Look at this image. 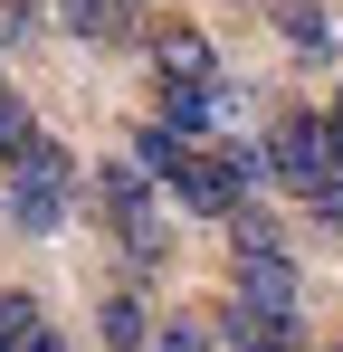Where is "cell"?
<instances>
[{
	"mask_svg": "<svg viewBox=\"0 0 343 352\" xmlns=\"http://www.w3.org/2000/svg\"><path fill=\"white\" fill-rule=\"evenodd\" d=\"M267 162H277V181H295V190L315 200V190L334 181V133H324L315 115H277L267 124Z\"/></svg>",
	"mask_w": 343,
	"mask_h": 352,
	"instance_id": "1",
	"label": "cell"
},
{
	"mask_svg": "<svg viewBox=\"0 0 343 352\" xmlns=\"http://www.w3.org/2000/svg\"><path fill=\"white\" fill-rule=\"evenodd\" d=\"M67 181H76V162H67L57 143H39V153L19 162V181H10V219H19V229H57V219H67Z\"/></svg>",
	"mask_w": 343,
	"mask_h": 352,
	"instance_id": "2",
	"label": "cell"
},
{
	"mask_svg": "<svg viewBox=\"0 0 343 352\" xmlns=\"http://www.w3.org/2000/svg\"><path fill=\"white\" fill-rule=\"evenodd\" d=\"M238 314H258V324H286V314H295L286 248H238Z\"/></svg>",
	"mask_w": 343,
	"mask_h": 352,
	"instance_id": "3",
	"label": "cell"
},
{
	"mask_svg": "<svg viewBox=\"0 0 343 352\" xmlns=\"http://www.w3.org/2000/svg\"><path fill=\"white\" fill-rule=\"evenodd\" d=\"M153 58H163V86H220V67H210V38H200V29H163Z\"/></svg>",
	"mask_w": 343,
	"mask_h": 352,
	"instance_id": "4",
	"label": "cell"
},
{
	"mask_svg": "<svg viewBox=\"0 0 343 352\" xmlns=\"http://www.w3.org/2000/svg\"><path fill=\"white\" fill-rule=\"evenodd\" d=\"M229 115V86H163V133H210V124Z\"/></svg>",
	"mask_w": 343,
	"mask_h": 352,
	"instance_id": "5",
	"label": "cell"
},
{
	"mask_svg": "<svg viewBox=\"0 0 343 352\" xmlns=\"http://www.w3.org/2000/svg\"><path fill=\"white\" fill-rule=\"evenodd\" d=\"M57 10H67V29H76V38H134V29H143V10H134V0H57Z\"/></svg>",
	"mask_w": 343,
	"mask_h": 352,
	"instance_id": "6",
	"label": "cell"
},
{
	"mask_svg": "<svg viewBox=\"0 0 343 352\" xmlns=\"http://www.w3.org/2000/svg\"><path fill=\"white\" fill-rule=\"evenodd\" d=\"M96 333H105V352H153V314H143L134 295H105V314H96Z\"/></svg>",
	"mask_w": 343,
	"mask_h": 352,
	"instance_id": "7",
	"label": "cell"
},
{
	"mask_svg": "<svg viewBox=\"0 0 343 352\" xmlns=\"http://www.w3.org/2000/svg\"><path fill=\"white\" fill-rule=\"evenodd\" d=\"M277 19H286V38H295V48H305V58H324V48H334V19H324V10H315V0H286Z\"/></svg>",
	"mask_w": 343,
	"mask_h": 352,
	"instance_id": "8",
	"label": "cell"
},
{
	"mask_svg": "<svg viewBox=\"0 0 343 352\" xmlns=\"http://www.w3.org/2000/svg\"><path fill=\"white\" fill-rule=\"evenodd\" d=\"M0 153H10V162H29V153H39V124H29L19 96H0Z\"/></svg>",
	"mask_w": 343,
	"mask_h": 352,
	"instance_id": "9",
	"label": "cell"
},
{
	"mask_svg": "<svg viewBox=\"0 0 343 352\" xmlns=\"http://www.w3.org/2000/svg\"><path fill=\"white\" fill-rule=\"evenodd\" d=\"M153 352H220V333H210L200 314H172L163 333H153Z\"/></svg>",
	"mask_w": 343,
	"mask_h": 352,
	"instance_id": "10",
	"label": "cell"
},
{
	"mask_svg": "<svg viewBox=\"0 0 343 352\" xmlns=\"http://www.w3.org/2000/svg\"><path fill=\"white\" fill-rule=\"evenodd\" d=\"M315 219H324V229H343V172L324 181V190H315Z\"/></svg>",
	"mask_w": 343,
	"mask_h": 352,
	"instance_id": "11",
	"label": "cell"
},
{
	"mask_svg": "<svg viewBox=\"0 0 343 352\" xmlns=\"http://www.w3.org/2000/svg\"><path fill=\"white\" fill-rule=\"evenodd\" d=\"M29 352H67V343H57V333H48V324H39V333H29Z\"/></svg>",
	"mask_w": 343,
	"mask_h": 352,
	"instance_id": "12",
	"label": "cell"
},
{
	"mask_svg": "<svg viewBox=\"0 0 343 352\" xmlns=\"http://www.w3.org/2000/svg\"><path fill=\"white\" fill-rule=\"evenodd\" d=\"M324 133H334V172H343V105H334V124H324Z\"/></svg>",
	"mask_w": 343,
	"mask_h": 352,
	"instance_id": "13",
	"label": "cell"
},
{
	"mask_svg": "<svg viewBox=\"0 0 343 352\" xmlns=\"http://www.w3.org/2000/svg\"><path fill=\"white\" fill-rule=\"evenodd\" d=\"M334 352H343V343H334Z\"/></svg>",
	"mask_w": 343,
	"mask_h": 352,
	"instance_id": "14",
	"label": "cell"
}]
</instances>
